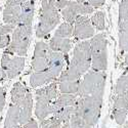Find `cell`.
I'll return each instance as SVG.
<instances>
[{
	"mask_svg": "<svg viewBox=\"0 0 128 128\" xmlns=\"http://www.w3.org/2000/svg\"><path fill=\"white\" fill-rule=\"evenodd\" d=\"M91 68V47L90 40H83L76 44L73 56L66 71H62L58 82L80 80L81 76L86 74Z\"/></svg>",
	"mask_w": 128,
	"mask_h": 128,
	"instance_id": "1",
	"label": "cell"
},
{
	"mask_svg": "<svg viewBox=\"0 0 128 128\" xmlns=\"http://www.w3.org/2000/svg\"><path fill=\"white\" fill-rule=\"evenodd\" d=\"M102 98L104 95L100 94H92L81 98L78 96V100L75 106V113L93 127L94 125H96L100 119Z\"/></svg>",
	"mask_w": 128,
	"mask_h": 128,
	"instance_id": "2",
	"label": "cell"
},
{
	"mask_svg": "<svg viewBox=\"0 0 128 128\" xmlns=\"http://www.w3.org/2000/svg\"><path fill=\"white\" fill-rule=\"evenodd\" d=\"M33 34V27L26 25H18L12 32V41L6 47L4 53L18 54V56H25L28 52L29 44Z\"/></svg>",
	"mask_w": 128,
	"mask_h": 128,
	"instance_id": "3",
	"label": "cell"
},
{
	"mask_svg": "<svg viewBox=\"0 0 128 128\" xmlns=\"http://www.w3.org/2000/svg\"><path fill=\"white\" fill-rule=\"evenodd\" d=\"M108 41L104 33L94 35L90 39L91 69L93 71H104L108 69Z\"/></svg>",
	"mask_w": 128,
	"mask_h": 128,
	"instance_id": "4",
	"label": "cell"
},
{
	"mask_svg": "<svg viewBox=\"0 0 128 128\" xmlns=\"http://www.w3.org/2000/svg\"><path fill=\"white\" fill-rule=\"evenodd\" d=\"M106 74L104 71H88L84 75V78L81 80L80 87L77 95L79 98L87 96L92 94L104 95V86H106Z\"/></svg>",
	"mask_w": 128,
	"mask_h": 128,
	"instance_id": "5",
	"label": "cell"
},
{
	"mask_svg": "<svg viewBox=\"0 0 128 128\" xmlns=\"http://www.w3.org/2000/svg\"><path fill=\"white\" fill-rule=\"evenodd\" d=\"M60 22V16L58 10H40L39 22L36 28L35 35L37 38H44L54 29Z\"/></svg>",
	"mask_w": 128,
	"mask_h": 128,
	"instance_id": "6",
	"label": "cell"
},
{
	"mask_svg": "<svg viewBox=\"0 0 128 128\" xmlns=\"http://www.w3.org/2000/svg\"><path fill=\"white\" fill-rule=\"evenodd\" d=\"M25 67L24 56L10 58L7 53H3L1 58V68L6 72L7 78L12 79L18 76Z\"/></svg>",
	"mask_w": 128,
	"mask_h": 128,
	"instance_id": "7",
	"label": "cell"
},
{
	"mask_svg": "<svg viewBox=\"0 0 128 128\" xmlns=\"http://www.w3.org/2000/svg\"><path fill=\"white\" fill-rule=\"evenodd\" d=\"M94 27L91 20L86 16H78L74 24L73 36L78 40H86L94 36Z\"/></svg>",
	"mask_w": 128,
	"mask_h": 128,
	"instance_id": "8",
	"label": "cell"
},
{
	"mask_svg": "<svg viewBox=\"0 0 128 128\" xmlns=\"http://www.w3.org/2000/svg\"><path fill=\"white\" fill-rule=\"evenodd\" d=\"M35 98H36L35 115L38 120L42 121L46 119L49 115H52V104H50L51 102L39 89L36 90Z\"/></svg>",
	"mask_w": 128,
	"mask_h": 128,
	"instance_id": "9",
	"label": "cell"
},
{
	"mask_svg": "<svg viewBox=\"0 0 128 128\" xmlns=\"http://www.w3.org/2000/svg\"><path fill=\"white\" fill-rule=\"evenodd\" d=\"M66 58L67 56H65L64 53L58 51H52L48 64V68L46 69V71L50 74L54 80H58V78L62 74V68L66 62Z\"/></svg>",
	"mask_w": 128,
	"mask_h": 128,
	"instance_id": "10",
	"label": "cell"
},
{
	"mask_svg": "<svg viewBox=\"0 0 128 128\" xmlns=\"http://www.w3.org/2000/svg\"><path fill=\"white\" fill-rule=\"evenodd\" d=\"M20 124L24 126L32 119V111H33V95L30 92L27 93L26 98L20 102Z\"/></svg>",
	"mask_w": 128,
	"mask_h": 128,
	"instance_id": "11",
	"label": "cell"
},
{
	"mask_svg": "<svg viewBox=\"0 0 128 128\" xmlns=\"http://www.w3.org/2000/svg\"><path fill=\"white\" fill-rule=\"evenodd\" d=\"M20 8H22V12H20V18L18 25L32 26L33 20H34V14H35L34 0H27L26 2H24L20 5Z\"/></svg>",
	"mask_w": 128,
	"mask_h": 128,
	"instance_id": "12",
	"label": "cell"
},
{
	"mask_svg": "<svg viewBox=\"0 0 128 128\" xmlns=\"http://www.w3.org/2000/svg\"><path fill=\"white\" fill-rule=\"evenodd\" d=\"M78 100L77 94H68V93H60L58 98L52 102V115L66 106H76Z\"/></svg>",
	"mask_w": 128,
	"mask_h": 128,
	"instance_id": "13",
	"label": "cell"
},
{
	"mask_svg": "<svg viewBox=\"0 0 128 128\" xmlns=\"http://www.w3.org/2000/svg\"><path fill=\"white\" fill-rule=\"evenodd\" d=\"M22 8L20 5L18 6H4L3 12H2V20L7 25L18 26L20 24V18Z\"/></svg>",
	"mask_w": 128,
	"mask_h": 128,
	"instance_id": "14",
	"label": "cell"
},
{
	"mask_svg": "<svg viewBox=\"0 0 128 128\" xmlns=\"http://www.w3.org/2000/svg\"><path fill=\"white\" fill-rule=\"evenodd\" d=\"M49 46L53 51H58L67 56L72 48V41L70 38H60L53 36L49 41Z\"/></svg>",
	"mask_w": 128,
	"mask_h": 128,
	"instance_id": "15",
	"label": "cell"
},
{
	"mask_svg": "<svg viewBox=\"0 0 128 128\" xmlns=\"http://www.w3.org/2000/svg\"><path fill=\"white\" fill-rule=\"evenodd\" d=\"M53 81H56V80L52 78V76L46 70L42 72H34L30 77V84L33 88L42 86L44 84L51 83Z\"/></svg>",
	"mask_w": 128,
	"mask_h": 128,
	"instance_id": "16",
	"label": "cell"
},
{
	"mask_svg": "<svg viewBox=\"0 0 128 128\" xmlns=\"http://www.w3.org/2000/svg\"><path fill=\"white\" fill-rule=\"evenodd\" d=\"M20 124V106L18 104H12L9 106L5 121H4V128H12L18 126Z\"/></svg>",
	"mask_w": 128,
	"mask_h": 128,
	"instance_id": "17",
	"label": "cell"
},
{
	"mask_svg": "<svg viewBox=\"0 0 128 128\" xmlns=\"http://www.w3.org/2000/svg\"><path fill=\"white\" fill-rule=\"evenodd\" d=\"M28 92H29L28 89L20 82L14 83L12 91H10V98H12V104H18L20 102H22L26 98V95H27Z\"/></svg>",
	"mask_w": 128,
	"mask_h": 128,
	"instance_id": "18",
	"label": "cell"
},
{
	"mask_svg": "<svg viewBox=\"0 0 128 128\" xmlns=\"http://www.w3.org/2000/svg\"><path fill=\"white\" fill-rule=\"evenodd\" d=\"M115 96H121L128 98V75H121L115 85Z\"/></svg>",
	"mask_w": 128,
	"mask_h": 128,
	"instance_id": "19",
	"label": "cell"
},
{
	"mask_svg": "<svg viewBox=\"0 0 128 128\" xmlns=\"http://www.w3.org/2000/svg\"><path fill=\"white\" fill-rule=\"evenodd\" d=\"M119 47L121 51H128V20L119 22Z\"/></svg>",
	"mask_w": 128,
	"mask_h": 128,
	"instance_id": "20",
	"label": "cell"
},
{
	"mask_svg": "<svg viewBox=\"0 0 128 128\" xmlns=\"http://www.w3.org/2000/svg\"><path fill=\"white\" fill-rule=\"evenodd\" d=\"M80 83H81V80L58 82L60 92V93H68V94H77L79 91Z\"/></svg>",
	"mask_w": 128,
	"mask_h": 128,
	"instance_id": "21",
	"label": "cell"
},
{
	"mask_svg": "<svg viewBox=\"0 0 128 128\" xmlns=\"http://www.w3.org/2000/svg\"><path fill=\"white\" fill-rule=\"evenodd\" d=\"M62 16L67 23H70L72 25L75 24V20H76L77 16H79L77 9H76L75 1H70L69 5L62 10Z\"/></svg>",
	"mask_w": 128,
	"mask_h": 128,
	"instance_id": "22",
	"label": "cell"
},
{
	"mask_svg": "<svg viewBox=\"0 0 128 128\" xmlns=\"http://www.w3.org/2000/svg\"><path fill=\"white\" fill-rule=\"evenodd\" d=\"M74 33V27L70 23H62L54 32V36L60 38H71Z\"/></svg>",
	"mask_w": 128,
	"mask_h": 128,
	"instance_id": "23",
	"label": "cell"
},
{
	"mask_svg": "<svg viewBox=\"0 0 128 128\" xmlns=\"http://www.w3.org/2000/svg\"><path fill=\"white\" fill-rule=\"evenodd\" d=\"M76 111V108L75 106H66V108H62L60 109V111H58L56 113H54L52 116L56 117L58 120H60V122L64 124V123H67L70 121L72 115L75 113Z\"/></svg>",
	"mask_w": 128,
	"mask_h": 128,
	"instance_id": "24",
	"label": "cell"
},
{
	"mask_svg": "<svg viewBox=\"0 0 128 128\" xmlns=\"http://www.w3.org/2000/svg\"><path fill=\"white\" fill-rule=\"evenodd\" d=\"M106 16H104V12H96L92 14V16L90 18L91 23L93 25V27L98 30V31H102L106 28Z\"/></svg>",
	"mask_w": 128,
	"mask_h": 128,
	"instance_id": "25",
	"label": "cell"
},
{
	"mask_svg": "<svg viewBox=\"0 0 128 128\" xmlns=\"http://www.w3.org/2000/svg\"><path fill=\"white\" fill-rule=\"evenodd\" d=\"M71 128H92L90 124H88L82 117H80L78 114L74 113L70 119Z\"/></svg>",
	"mask_w": 128,
	"mask_h": 128,
	"instance_id": "26",
	"label": "cell"
},
{
	"mask_svg": "<svg viewBox=\"0 0 128 128\" xmlns=\"http://www.w3.org/2000/svg\"><path fill=\"white\" fill-rule=\"evenodd\" d=\"M128 109H113V118L117 124L123 125L126 121Z\"/></svg>",
	"mask_w": 128,
	"mask_h": 128,
	"instance_id": "27",
	"label": "cell"
},
{
	"mask_svg": "<svg viewBox=\"0 0 128 128\" xmlns=\"http://www.w3.org/2000/svg\"><path fill=\"white\" fill-rule=\"evenodd\" d=\"M128 20V0H122L119 4V22Z\"/></svg>",
	"mask_w": 128,
	"mask_h": 128,
	"instance_id": "28",
	"label": "cell"
},
{
	"mask_svg": "<svg viewBox=\"0 0 128 128\" xmlns=\"http://www.w3.org/2000/svg\"><path fill=\"white\" fill-rule=\"evenodd\" d=\"M113 109H128V98H121V96H115Z\"/></svg>",
	"mask_w": 128,
	"mask_h": 128,
	"instance_id": "29",
	"label": "cell"
},
{
	"mask_svg": "<svg viewBox=\"0 0 128 128\" xmlns=\"http://www.w3.org/2000/svg\"><path fill=\"white\" fill-rule=\"evenodd\" d=\"M56 0H42L41 2V10L48 12V10H58L56 6Z\"/></svg>",
	"mask_w": 128,
	"mask_h": 128,
	"instance_id": "30",
	"label": "cell"
},
{
	"mask_svg": "<svg viewBox=\"0 0 128 128\" xmlns=\"http://www.w3.org/2000/svg\"><path fill=\"white\" fill-rule=\"evenodd\" d=\"M16 29V26L12 25H3V26H0V36L1 35H8L9 33H12L14 30Z\"/></svg>",
	"mask_w": 128,
	"mask_h": 128,
	"instance_id": "31",
	"label": "cell"
},
{
	"mask_svg": "<svg viewBox=\"0 0 128 128\" xmlns=\"http://www.w3.org/2000/svg\"><path fill=\"white\" fill-rule=\"evenodd\" d=\"M10 36L9 35H1L0 36V49L7 47L10 43Z\"/></svg>",
	"mask_w": 128,
	"mask_h": 128,
	"instance_id": "32",
	"label": "cell"
},
{
	"mask_svg": "<svg viewBox=\"0 0 128 128\" xmlns=\"http://www.w3.org/2000/svg\"><path fill=\"white\" fill-rule=\"evenodd\" d=\"M5 104V88L0 87V112H2Z\"/></svg>",
	"mask_w": 128,
	"mask_h": 128,
	"instance_id": "33",
	"label": "cell"
},
{
	"mask_svg": "<svg viewBox=\"0 0 128 128\" xmlns=\"http://www.w3.org/2000/svg\"><path fill=\"white\" fill-rule=\"evenodd\" d=\"M27 0H5V5L4 6H18L22 5Z\"/></svg>",
	"mask_w": 128,
	"mask_h": 128,
	"instance_id": "34",
	"label": "cell"
},
{
	"mask_svg": "<svg viewBox=\"0 0 128 128\" xmlns=\"http://www.w3.org/2000/svg\"><path fill=\"white\" fill-rule=\"evenodd\" d=\"M69 3H70L69 0H56V6L58 10H62L64 8H66L69 5Z\"/></svg>",
	"mask_w": 128,
	"mask_h": 128,
	"instance_id": "35",
	"label": "cell"
},
{
	"mask_svg": "<svg viewBox=\"0 0 128 128\" xmlns=\"http://www.w3.org/2000/svg\"><path fill=\"white\" fill-rule=\"evenodd\" d=\"M87 2L94 8H98V7H102L104 2H106V0H87Z\"/></svg>",
	"mask_w": 128,
	"mask_h": 128,
	"instance_id": "36",
	"label": "cell"
},
{
	"mask_svg": "<svg viewBox=\"0 0 128 128\" xmlns=\"http://www.w3.org/2000/svg\"><path fill=\"white\" fill-rule=\"evenodd\" d=\"M40 128H52L50 118H46L44 120L40 121Z\"/></svg>",
	"mask_w": 128,
	"mask_h": 128,
	"instance_id": "37",
	"label": "cell"
},
{
	"mask_svg": "<svg viewBox=\"0 0 128 128\" xmlns=\"http://www.w3.org/2000/svg\"><path fill=\"white\" fill-rule=\"evenodd\" d=\"M23 128H39V126H38L37 121H36L35 119L32 118L28 123H26V124L23 126Z\"/></svg>",
	"mask_w": 128,
	"mask_h": 128,
	"instance_id": "38",
	"label": "cell"
},
{
	"mask_svg": "<svg viewBox=\"0 0 128 128\" xmlns=\"http://www.w3.org/2000/svg\"><path fill=\"white\" fill-rule=\"evenodd\" d=\"M7 78V74L6 72L2 69V68H0V81H3Z\"/></svg>",
	"mask_w": 128,
	"mask_h": 128,
	"instance_id": "39",
	"label": "cell"
},
{
	"mask_svg": "<svg viewBox=\"0 0 128 128\" xmlns=\"http://www.w3.org/2000/svg\"><path fill=\"white\" fill-rule=\"evenodd\" d=\"M60 128H71V124H70V122L64 123V124L62 125V127H60Z\"/></svg>",
	"mask_w": 128,
	"mask_h": 128,
	"instance_id": "40",
	"label": "cell"
},
{
	"mask_svg": "<svg viewBox=\"0 0 128 128\" xmlns=\"http://www.w3.org/2000/svg\"><path fill=\"white\" fill-rule=\"evenodd\" d=\"M125 65H126V66H128V53L125 56Z\"/></svg>",
	"mask_w": 128,
	"mask_h": 128,
	"instance_id": "41",
	"label": "cell"
},
{
	"mask_svg": "<svg viewBox=\"0 0 128 128\" xmlns=\"http://www.w3.org/2000/svg\"><path fill=\"white\" fill-rule=\"evenodd\" d=\"M12 128H23L22 125H18V126H16V127H12Z\"/></svg>",
	"mask_w": 128,
	"mask_h": 128,
	"instance_id": "42",
	"label": "cell"
},
{
	"mask_svg": "<svg viewBox=\"0 0 128 128\" xmlns=\"http://www.w3.org/2000/svg\"><path fill=\"white\" fill-rule=\"evenodd\" d=\"M77 1H78V2H80V3H83V2L86 1V0H77Z\"/></svg>",
	"mask_w": 128,
	"mask_h": 128,
	"instance_id": "43",
	"label": "cell"
},
{
	"mask_svg": "<svg viewBox=\"0 0 128 128\" xmlns=\"http://www.w3.org/2000/svg\"><path fill=\"white\" fill-rule=\"evenodd\" d=\"M1 12H2V7H1V5H0V14H1Z\"/></svg>",
	"mask_w": 128,
	"mask_h": 128,
	"instance_id": "44",
	"label": "cell"
},
{
	"mask_svg": "<svg viewBox=\"0 0 128 128\" xmlns=\"http://www.w3.org/2000/svg\"><path fill=\"white\" fill-rule=\"evenodd\" d=\"M125 127H126V128H128V123H127V124L125 125Z\"/></svg>",
	"mask_w": 128,
	"mask_h": 128,
	"instance_id": "45",
	"label": "cell"
},
{
	"mask_svg": "<svg viewBox=\"0 0 128 128\" xmlns=\"http://www.w3.org/2000/svg\"><path fill=\"white\" fill-rule=\"evenodd\" d=\"M0 113H1V112H0Z\"/></svg>",
	"mask_w": 128,
	"mask_h": 128,
	"instance_id": "46",
	"label": "cell"
}]
</instances>
